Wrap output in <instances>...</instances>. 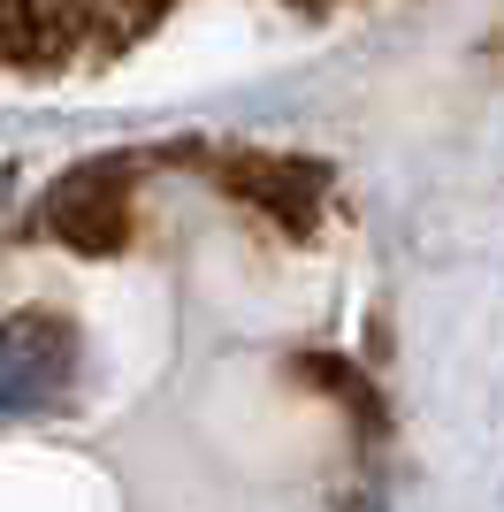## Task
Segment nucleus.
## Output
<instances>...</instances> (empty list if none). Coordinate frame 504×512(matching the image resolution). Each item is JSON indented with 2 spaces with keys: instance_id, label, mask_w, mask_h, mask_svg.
<instances>
[{
  "instance_id": "obj_1",
  "label": "nucleus",
  "mask_w": 504,
  "mask_h": 512,
  "mask_svg": "<svg viewBox=\"0 0 504 512\" xmlns=\"http://www.w3.org/2000/svg\"><path fill=\"white\" fill-rule=\"evenodd\" d=\"M77 329L62 314H16L8 321V344H0V390H8V413H54L69 406L77 390Z\"/></svg>"
},
{
  "instance_id": "obj_3",
  "label": "nucleus",
  "mask_w": 504,
  "mask_h": 512,
  "mask_svg": "<svg viewBox=\"0 0 504 512\" xmlns=\"http://www.w3.org/2000/svg\"><path fill=\"white\" fill-rule=\"evenodd\" d=\"M222 192L245 199L252 214H268L275 230H314L321 207H329V169L298 161V153H230Z\"/></svg>"
},
{
  "instance_id": "obj_2",
  "label": "nucleus",
  "mask_w": 504,
  "mask_h": 512,
  "mask_svg": "<svg viewBox=\"0 0 504 512\" xmlns=\"http://www.w3.org/2000/svg\"><path fill=\"white\" fill-rule=\"evenodd\" d=\"M46 237L77 253H115L130 237V161H84L46 192Z\"/></svg>"
}]
</instances>
